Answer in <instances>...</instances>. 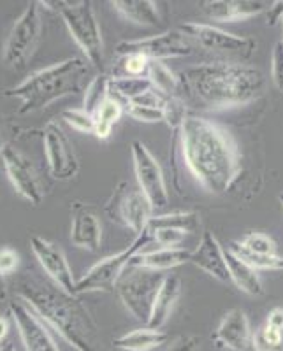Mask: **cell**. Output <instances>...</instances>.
Returning <instances> with one entry per match:
<instances>
[{
  "instance_id": "obj_1",
  "label": "cell",
  "mask_w": 283,
  "mask_h": 351,
  "mask_svg": "<svg viewBox=\"0 0 283 351\" xmlns=\"http://www.w3.org/2000/svg\"><path fill=\"white\" fill-rule=\"evenodd\" d=\"M176 136L183 164L207 193L222 195L240 180L243 172L240 144L227 128L188 112Z\"/></svg>"
},
{
  "instance_id": "obj_2",
  "label": "cell",
  "mask_w": 283,
  "mask_h": 351,
  "mask_svg": "<svg viewBox=\"0 0 283 351\" xmlns=\"http://www.w3.org/2000/svg\"><path fill=\"white\" fill-rule=\"evenodd\" d=\"M16 297L76 351H106L99 325L78 295H69L52 281L25 274L16 285Z\"/></svg>"
},
{
  "instance_id": "obj_3",
  "label": "cell",
  "mask_w": 283,
  "mask_h": 351,
  "mask_svg": "<svg viewBox=\"0 0 283 351\" xmlns=\"http://www.w3.org/2000/svg\"><path fill=\"white\" fill-rule=\"evenodd\" d=\"M188 95L210 111L243 108L264 92V74L241 62H204L181 72Z\"/></svg>"
},
{
  "instance_id": "obj_4",
  "label": "cell",
  "mask_w": 283,
  "mask_h": 351,
  "mask_svg": "<svg viewBox=\"0 0 283 351\" xmlns=\"http://www.w3.org/2000/svg\"><path fill=\"white\" fill-rule=\"evenodd\" d=\"M87 74L88 62L81 56H71L32 72L16 86L5 90L4 97L20 100L18 114L36 112L48 108L55 100L80 92Z\"/></svg>"
},
{
  "instance_id": "obj_5",
  "label": "cell",
  "mask_w": 283,
  "mask_h": 351,
  "mask_svg": "<svg viewBox=\"0 0 283 351\" xmlns=\"http://www.w3.org/2000/svg\"><path fill=\"white\" fill-rule=\"evenodd\" d=\"M41 5L60 12L62 20L67 27L69 34L74 43L80 46L84 58L97 71H104V40L100 34V25L90 0H78V2H41Z\"/></svg>"
},
{
  "instance_id": "obj_6",
  "label": "cell",
  "mask_w": 283,
  "mask_h": 351,
  "mask_svg": "<svg viewBox=\"0 0 283 351\" xmlns=\"http://www.w3.org/2000/svg\"><path fill=\"white\" fill-rule=\"evenodd\" d=\"M152 232L144 230L143 234L136 236L125 250L109 255L106 258L99 260L95 265L88 269L80 280L76 281V295L83 293H93V291H113L120 281L122 276L127 272L134 258L143 252V247L152 243Z\"/></svg>"
},
{
  "instance_id": "obj_7",
  "label": "cell",
  "mask_w": 283,
  "mask_h": 351,
  "mask_svg": "<svg viewBox=\"0 0 283 351\" xmlns=\"http://www.w3.org/2000/svg\"><path fill=\"white\" fill-rule=\"evenodd\" d=\"M163 278H166L163 272L131 265L116 285L115 290L125 309L144 325L150 324L153 304H155Z\"/></svg>"
},
{
  "instance_id": "obj_8",
  "label": "cell",
  "mask_w": 283,
  "mask_h": 351,
  "mask_svg": "<svg viewBox=\"0 0 283 351\" xmlns=\"http://www.w3.org/2000/svg\"><path fill=\"white\" fill-rule=\"evenodd\" d=\"M39 5V2H30L12 23L5 37L2 48V64L8 69L20 71L36 53L43 37V18H41Z\"/></svg>"
},
{
  "instance_id": "obj_9",
  "label": "cell",
  "mask_w": 283,
  "mask_h": 351,
  "mask_svg": "<svg viewBox=\"0 0 283 351\" xmlns=\"http://www.w3.org/2000/svg\"><path fill=\"white\" fill-rule=\"evenodd\" d=\"M104 213L113 223L128 228L136 236L146 230L155 216L152 202L146 199L139 188H134L128 181H120L116 184L104 206Z\"/></svg>"
},
{
  "instance_id": "obj_10",
  "label": "cell",
  "mask_w": 283,
  "mask_h": 351,
  "mask_svg": "<svg viewBox=\"0 0 283 351\" xmlns=\"http://www.w3.org/2000/svg\"><path fill=\"white\" fill-rule=\"evenodd\" d=\"M181 34L188 37L192 43L199 44L206 51L220 53V55H232L240 58H250L256 53L257 43L250 37L231 34L220 27L201 21H187L178 28Z\"/></svg>"
},
{
  "instance_id": "obj_11",
  "label": "cell",
  "mask_w": 283,
  "mask_h": 351,
  "mask_svg": "<svg viewBox=\"0 0 283 351\" xmlns=\"http://www.w3.org/2000/svg\"><path fill=\"white\" fill-rule=\"evenodd\" d=\"M194 44L180 30H168L157 36L141 37V39L122 40L116 46V56H124L128 53H139L152 62H163L171 58H183L192 53Z\"/></svg>"
},
{
  "instance_id": "obj_12",
  "label": "cell",
  "mask_w": 283,
  "mask_h": 351,
  "mask_svg": "<svg viewBox=\"0 0 283 351\" xmlns=\"http://www.w3.org/2000/svg\"><path fill=\"white\" fill-rule=\"evenodd\" d=\"M131 153L134 172H136L137 188L152 202L155 211L163 209L169 204V190L166 178H163L162 167H160L153 153L146 148V144L143 141H132Z\"/></svg>"
},
{
  "instance_id": "obj_13",
  "label": "cell",
  "mask_w": 283,
  "mask_h": 351,
  "mask_svg": "<svg viewBox=\"0 0 283 351\" xmlns=\"http://www.w3.org/2000/svg\"><path fill=\"white\" fill-rule=\"evenodd\" d=\"M43 148L48 162V171L53 180L69 181L80 172V160L76 149L64 128L56 120L48 121L43 128Z\"/></svg>"
},
{
  "instance_id": "obj_14",
  "label": "cell",
  "mask_w": 283,
  "mask_h": 351,
  "mask_svg": "<svg viewBox=\"0 0 283 351\" xmlns=\"http://www.w3.org/2000/svg\"><path fill=\"white\" fill-rule=\"evenodd\" d=\"M2 165H4V171L14 192L32 206L41 204L44 197L43 184H41L39 174L34 167L32 160L18 152L16 148L5 146L4 153H2Z\"/></svg>"
},
{
  "instance_id": "obj_15",
  "label": "cell",
  "mask_w": 283,
  "mask_h": 351,
  "mask_svg": "<svg viewBox=\"0 0 283 351\" xmlns=\"http://www.w3.org/2000/svg\"><path fill=\"white\" fill-rule=\"evenodd\" d=\"M28 243L48 280L69 295H76V280L62 247L41 236H32Z\"/></svg>"
},
{
  "instance_id": "obj_16",
  "label": "cell",
  "mask_w": 283,
  "mask_h": 351,
  "mask_svg": "<svg viewBox=\"0 0 283 351\" xmlns=\"http://www.w3.org/2000/svg\"><path fill=\"white\" fill-rule=\"evenodd\" d=\"M9 315L12 316L25 351H60L55 343L49 328L44 325L43 319L16 297L9 302Z\"/></svg>"
},
{
  "instance_id": "obj_17",
  "label": "cell",
  "mask_w": 283,
  "mask_h": 351,
  "mask_svg": "<svg viewBox=\"0 0 283 351\" xmlns=\"http://www.w3.org/2000/svg\"><path fill=\"white\" fill-rule=\"evenodd\" d=\"M71 243L90 253L99 252L102 246V225L92 204L71 202Z\"/></svg>"
},
{
  "instance_id": "obj_18",
  "label": "cell",
  "mask_w": 283,
  "mask_h": 351,
  "mask_svg": "<svg viewBox=\"0 0 283 351\" xmlns=\"http://www.w3.org/2000/svg\"><path fill=\"white\" fill-rule=\"evenodd\" d=\"M190 263L220 283L231 281L227 262H225V250L218 243L213 232H204L199 241V246L192 250Z\"/></svg>"
},
{
  "instance_id": "obj_19",
  "label": "cell",
  "mask_w": 283,
  "mask_h": 351,
  "mask_svg": "<svg viewBox=\"0 0 283 351\" xmlns=\"http://www.w3.org/2000/svg\"><path fill=\"white\" fill-rule=\"evenodd\" d=\"M269 4L259 0H206L201 9L210 20L220 23H234V21L250 20L267 11Z\"/></svg>"
},
{
  "instance_id": "obj_20",
  "label": "cell",
  "mask_w": 283,
  "mask_h": 351,
  "mask_svg": "<svg viewBox=\"0 0 283 351\" xmlns=\"http://www.w3.org/2000/svg\"><path fill=\"white\" fill-rule=\"evenodd\" d=\"M251 335L253 332L245 311L231 309L220 319L215 330V341L231 351H245L251 344Z\"/></svg>"
},
{
  "instance_id": "obj_21",
  "label": "cell",
  "mask_w": 283,
  "mask_h": 351,
  "mask_svg": "<svg viewBox=\"0 0 283 351\" xmlns=\"http://www.w3.org/2000/svg\"><path fill=\"white\" fill-rule=\"evenodd\" d=\"M192 258V250L188 247H159L155 252H141L139 255L134 258L132 265L137 267L150 269L155 272L171 271L174 267H180L183 263H190Z\"/></svg>"
},
{
  "instance_id": "obj_22",
  "label": "cell",
  "mask_w": 283,
  "mask_h": 351,
  "mask_svg": "<svg viewBox=\"0 0 283 351\" xmlns=\"http://www.w3.org/2000/svg\"><path fill=\"white\" fill-rule=\"evenodd\" d=\"M181 295V280L178 276H166L160 285V290L157 293L155 304H153V313L150 318L148 327L162 328L171 318V313L174 309L176 302Z\"/></svg>"
},
{
  "instance_id": "obj_23",
  "label": "cell",
  "mask_w": 283,
  "mask_h": 351,
  "mask_svg": "<svg viewBox=\"0 0 283 351\" xmlns=\"http://www.w3.org/2000/svg\"><path fill=\"white\" fill-rule=\"evenodd\" d=\"M166 104L168 99L160 95L155 90H150L137 99L125 102V112L132 120L141 123H160L166 121Z\"/></svg>"
},
{
  "instance_id": "obj_24",
  "label": "cell",
  "mask_w": 283,
  "mask_h": 351,
  "mask_svg": "<svg viewBox=\"0 0 283 351\" xmlns=\"http://www.w3.org/2000/svg\"><path fill=\"white\" fill-rule=\"evenodd\" d=\"M225 262H227L229 276L231 281L236 285L238 290L250 297H262L264 295V287L260 281L259 272L253 267H250L245 260L240 256H236L231 250H225Z\"/></svg>"
},
{
  "instance_id": "obj_25",
  "label": "cell",
  "mask_w": 283,
  "mask_h": 351,
  "mask_svg": "<svg viewBox=\"0 0 283 351\" xmlns=\"http://www.w3.org/2000/svg\"><path fill=\"white\" fill-rule=\"evenodd\" d=\"M111 5L124 20L137 27H157L160 23L159 5L153 0H113Z\"/></svg>"
},
{
  "instance_id": "obj_26",
  "label": "cell",
  "mask_w": 283,
  "mask_h": 351,
  "mask_svg": "<svg viewBox=\"0 0 283 351\" xmlns=\"http://www.w3.org/2000/svg\"><path fill=\"white\" fill-rule=\"evenodd\" d=\"M169 341V334L162 328L141 327L131 332H125L113 341L115 348L124 351H152Z\"/></svg>"
},
{
  "instance_id": "obj_27",
  "label": "cell",
  "mask_w": 283,
  "mask_h": 351,
  "mask_svg": "<svg viewBox=\"0 0 283 351\" xmlns=\"http://www.w3.org/2000/svg\"><path fill=\"white\" fill-rule=\"evenodd\" d=\"M125 112V106L120 100L115 99L113 95H108L99 104V108L93 111V120H95V132L93 136L100 141H106L111 137L113 128L118 121L122 120V116Z\"/></svg>"
},
{
  "instance_id": "obj_28",
  "label": "cell",
  "mask_w": 283,
  "mask_h": 351,
  "mask_svg": "<svg viewBox=\"0 0 283 351\" xmlns=\"http://www.w3.org/2000/svg\"><path fill=\"white\" fill-rule=\"evenodd\" d=\"M148 80L152 81L153 90L166 99H181V92H185L181 77L174 74L163 62L150 64Z\"/></svg>"
},
{
  "instance_id": "obj_29",
  "label": "cell",
  "mask_w": 283,
  "mask_h": 351,
  "mask_svg": "<svg viewBox=\"0 0 283 351\" xmlns=\"http://www.w3.org/2000/svg\"><path fill=\"white\" fill-rule=\"evenodd\" d=\"M153 90L152 81L148 77H127V76H109V95L118 100H131L144 95Z\"/></svg>"
},
{
  "instance_id": "obj_30",
  "label": "cell",
  "mask_w": 283,
  "mask_h": 351,
  "mask_svg": "<svg viewBox=\"0 0 283 351\" xmlns=\"http://www.w3.org/2000/svg\"><path fill=\"white\" fill-rule=\"evenodd\" d=\"M236 256H240L241 260L250 265V267L259 271H283V256L280 255H262V253H253L248 247H245L240 241H232L229 246Z\"/></svg>"
},
{
  "instance_id": "obj_31",
  "label": "cell",
  "mask_w": 283,
  "mask_h": 351,
  "mask_svg": "<svg viewBox=\"0 0 283 351\" xmlns=\"http://www.w3.org/2000/svg\"><path fill=\"white\" fill-rule=\"evenodd\" d=\"M148 227H168L181 230L185 234H196L201 228V216L197 213H169V215H155Z\"/></svg>"
},
{
  "instance_id": "obj_32",
  "label": "cell",
  "mask_w": 283,
  "mask_h": 351,
  "mask_svg": "<svg viewBox=\"0 0 283 351\" xmlns=\"http://www.w3.org/2000/svg\"><path fill=\"white\" fill-rule=\"evenodd\" d=\"M152 60L139 53H128V55L118 56L111 76H127V77H148Z\"/></svg>"
},
{
  "instance_id": "obj_33",
  "label": "cell",
  "mask_w": 283,
  "mask_h": 351,
  "mask_svg": "<svg viewBox=\"0 0 283 351\" xmlns=\"http://www.w3.org/2000/svg\"><path fill=\"white\" fill-rule=\"evenodd\" d=\"M251 346L256 351H283V332L264 322L251 335Z\"/></svg>"
},
{
  "instance_id": "obj_34",
  "label": "cell",
  "mask_w": 283,
  "mask_h": 351,
  "mask_svg": "<svg viewBox=\"0 0 283 351\" xmlns=\"http://www.w3.org/2000/svg\"><path fill=\"white\" fill-rule=\"evenodd\" d=\"M109 95V76L108 74H97L87 86V92H84V102L83 109H87L88 112L95 111L99 108V104L102 102L106 97Z\"/></svg>"
},
{
  "instance_id": "obj_35",
  "label": "cell",
  "mask_w": 283,
  "mask_h": 351,
  "mask_svg": "<svg viewBox=\"0 0 283 351\" xmlns=\"http://www.w3.org/2000/svg\"><path fill=\"white\" fill-rule=\"evenodd\" d=\"M60 118L69 125V127L81 132V134H93V132H95V120H93V114L83 108L65 109V111H62Z\"/></svg>"
},
{
  "instance_id": "obj_36",
  "label": "cell",
  "mask_w": 283,
  "mask_h": 351,
  "mask_svg": "<svg viewBox=\"0 0 283 351\" xmlns=\"http://www.w3.org/2000/svg\"><path fill=\"white\" fill-rule=\"evenodd\" d=\"M240 243L253 253L278 255V253H276V243L273 241V237H269L267 234H264V232H248L247 236H245Z\"/></svg>"
},
{
  "instance_id": "obj_37",
  "label": "cell",
  "mask_w": 283,
  "mask_h": 351,
  "mask_svg": "<svg viewBox=\"0 0 283 351\" xmlns=\"http://www.w3.org/2000/svg\"><path fill=\"white\" fill-rule=\"evenodd\" d=\"M148 230L152 232V239L155 241L157 244H160L162 247H174L180 246L181 241L185 239V232L181 230H174V228H168V227H148Z\"/></svg>"
},
{
  "instance_id": "obj_38",
  "label": "cell",
  "mask_w": 283,
  "mask_h": 351,
  "mask_svg": "<svg viewBox=\"0 0 283 351\" xmlns=\"http://www.w3.org/2000/svg\"><path fill=\"white\" fill-rule=\"evenodd\" d=\"M271 80L276 90L283 93V43L278 40L271 53Z\"/></svg>"
},
{
  "instance_id": "obj_39",
  "label": "cell",
  "mask_w": 283,
  "mask_h": 351,
  "mask_svg": "<svg viewBox=\"0 0 283 351\" xmlns=\"http://www.w3.org/2000/svg\"><path fill=\"white\" fill-rule=\"evenodd\" d=\"M18 265H20V255L16 250H12L9 246L0 247V276H11L16 272Z\"/></svg>"
},
{
  "instance_id": "obj_40",
  "label": "cell",
  "mask_w": 283,
  "mask_h": 351,
  "mask_svg": "<svg viewBox=\"0 0 283 351\" xmlns=\"http://www.w3.org/2000/svg\"><path fill=\"white\" fill-rule=\"evenodd\" d=\"M199 337L197 335H181L166 351H199Z\"/></svg>"
},
{
  "instance_id": "obj_41",
  "label": "cell",
  "mask_w": 283,
  "mask_h": 351,
  "mask_svg": "<svg viewBox=\"0 0 283 351\" xmlns=\"http://www.w3.org/2000/svg\"><path fill=\"white\" fill-rule=\"evenodd\" d=\"M283 21V0H276L269 4L266 11V25L267 27H275V25Z\"/></svg>"
},
{
  "instance_id": "obj_42",
  "label": "cell",
  "mask_w": 283,
  "mask_h": 351,
  "mask_svg": "<svg viewBox=\"0 0 283 351\" xmlns=\"http://www.w3.org/2000/svg\"><path fill=\"white\" fill-rule=\"evenodd\" d=\"M266 324L283 332V307H275V309H271L266 318Z\"/></svg>"
},
{
  "instance_id": "obj_43",
  "label": "cell",
  "mask_w": 283,
  "mask_h": 351,
  "mask_svg": "<svg viewBox=\"0 0 283 351\" xmlns=\"http://www.w3.org/2000/svg\"><path fill=\"white\" fill-rule=\"evenodd\" d=\"M9 334V319L5 316H0V344L4 343Z\"/></svg>"
},
{
  "instance_id": "obj_44",
  "label": "cell",
  "mask_w": 283,
  "mask_h": 351,
  "mask_svg": "<svg viewBox=\"0 0 283 351\" xmlns=\"http://www.w3.org/2000/svg\"><path fill=\"white\" fill-rule=\"evenodd\" d=\"M5 299H8V285L4 276H0V302H4Z\"/></svg>"
},
{
  "instance_id": "obj_45",
  "label": "cell",
  "mask_w": 283,
  "mask_h": 351,
  "mask_svg": "<svg viewBox=\"0 0 283 351\" xmlns=\"http://www.w3.org/2000/svg\"><path fill=\"white\" fill-rule=\"evenodd\" d=\"M0 351H16V348H14L12 341H5V343L0 344Z\"/></svg>"
},
{
  "instance_id": "obj_46",
  "label": "cell",
  "mask_w": 283,
  "mask_h": 351,
  "mask_svg": "<svg viewBox=\"0 0 283 351\" xmlns=\"http://www.w3.org/2000/svg\"><path fill=\"white\" fill-rule=\"evenodd\" d=\"M5 146H8V144H5L4 136H2V128H0V160H2V153H4Z\"/></svg>"
},
{
  "instance_id": "obj_47",
  "label": "cell",
  "mask_w": 283,
  "mask_h": 351,
  "mask_svg": "<svg viewBox=\"0 0 283 351\" xmlns=\"http://www.w3.org/2000/svg\"><path fill=\"white\" fill-rule=\"evenodd\" d=\"M278 200H280V204H282V209H283V192L278 195Z\"/></svg>"
},
{
  "instance_id": "obj_48",
  "label": "cell",
  "mask_w": 283,
  "mask_h": 351,
  "mask_svg": "<svg viewBox=\"0 0 283 351\" xmlns=\"http://www.w3.org/2000/svg\"><path fill=\"white\" fill-rule=\"evenodd\" d=\"M282 28H283V21H282ZM282 43H283V39H282Z\"/></svg>"
}]
</instances>
